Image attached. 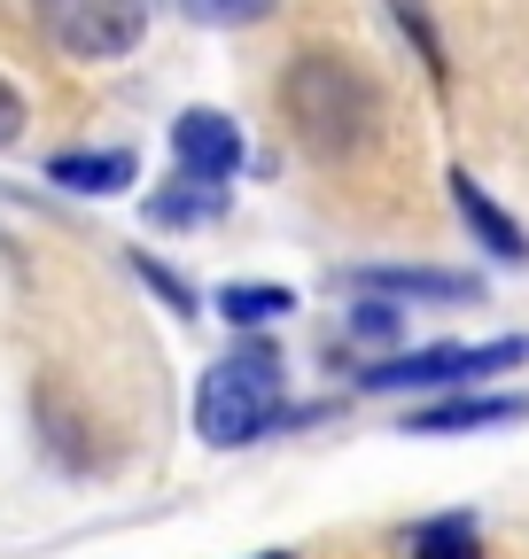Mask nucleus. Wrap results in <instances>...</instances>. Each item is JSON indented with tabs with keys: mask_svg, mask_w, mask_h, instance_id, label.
Segmentation results:
<instances>
[{
	"mask_svg": "<svg viewBox=\"0 0 529 559\" xmlns=\"http://www.w3.org/2000/svg\"><path fill=\"white\" fill-rule=\"evenodd\" d=\"M281 109H289L296 140L311 156H327V164L366 156L381 140V124H389V94L351 55H296L289 79H281Z\"/></svg>",
	"mask_w": 529,
	"mask_h": 559,
	"instance_id": "f257e3e1",
	"label": "nucleus"
},
{
	"mask_svg": "<svg viewBox=\"0 0 529 559\" xmlns=\"http://www.w3.org/2000/svg\"><path fill=\"white\" fill-rule=\"evenodd\" d=\"M273 396H281V358H273V342H249L203 373V389H195V436L211 451H242L273 428Z\"/></svg>",
	"mask_w": 529,
	"mask_h": 559,
	"instance_id": "f03ea898",
	"label": "nucleus"
},
{
	"mask_svg": "<svg viewBox=\"0 0 529 559\" xmlns=\"http://www.w3.org/2000/svg\"><path fill=\"white\" fill-rule=\"evenodd\" d=\"M514 366H529V334H498V342H428V349H397V358H374L366 373H358V389H444V396H459L468 381H483V373H514Z\"/></svg>",
	"mask_w": 529,
	"mask_h": 559,
	"instance_id": "7ed1b4c3",
	"label": "nucleus"
},
{
	"mask_svg": "<svg viewBox=\"0 0 529 559\" xmlns=\"http://www.w3.org/2000/svg\"><path fill=\"white\" fill-rule=\"evenodd\" d=\"M32 16H39L47 47L71 55V62H117L149 32L141 0H32Z\"/></svg>",
	"mask_w": 529,
	"mask_h": 559,
	"instance_id": "20e7f679",
	"label": "nucleus"
},
{
	"mask_svg": "<svg viewBox=\"0 0 529 559\" xmlns=\"http://www.w3.org/2000/svg\"><path fill=\"white\" fill-rule=\"evenodd\" d=\"M172 156H179V179H203V187H226L242 171V124L219 117V109H187L172 124Z\"/></svg>",
	"mask_w": 529,
	"mask_h": 559,
	"instance_id": "39448f33",
	"label": "nucleus"
},
{
	"mask_svg": "<svg viewBox=\"0 0 529 559\" xmlns=\"http://www.w3.org/2000/svg\"><path fill=\"white\" fill-rule=\"evenodd\" d=\"M358 296H421V304H475L483 280L475 272H436V264H351L343 272Z\"/></svg>",
	"mask_w": 529,
	"mask_h": 559,
	"instance_id": "423d86ee",
	"label": "nucleus"
},
{
	"mask_svg": "<svg viewBox=\"0 0 529 559\" xmlns=\"http://www.w3.org/2000/svg\"><path fill=\"white\" fill-rule=\"evenodd\" d=\"M529 404L521 396H444L428 412H405V436H475V428H514Z\"/></svg>",
	"mask_w": 529,
	"mask_h": 559,
	"instance_id": "0eeeda50",
	"label": "nucleus"
},
{
	"mask_svg": "<svg viewBox=\"0 0 529 559\" xmlns=\"http://www.w3.org/2000/svg\"><path fill=\"white\" fill-rule=\"evenodd\" d=\"M444 187H451V210L468 218V234H475V241H483V249H491L498 264H529V234H521V226L506 218V210H498V202H491V194H483V187H475L468 171H451Z\"/></svg>",
	"mask_w": 529,
	"mask_h": 559,
	"instance_id": "6e6552de",
	"label": "nucleus"
},
{
	"mask_svg": "<svg viewBox=\"0 0 529 559\" xmlns=\"http://www.w3.org/2000/svg\"><path fill=\"white\" fill-rule=\"evenodd\" d=\"M132 171H141V164H132L125 148H62V156L47 164V179L71 187V194H125Z\"/></svg>",
	"mask_w": 529,
	"mask_h": 559,
	"instance_id": "1a4fd4ad",
	"label": "nucleus"
},
{
	"mask_svg": "<svg viewBox=\"0 0 529 559\" xmlns=\"http://www.w3.org/2000/svg\"><path fill=\"white\" fill-rule=\"evenodd\" d=\"M149 218H156V226H203V218H226V187L172 179L164 194H149Z\"/></svg>",
	"mask_w": 529,
	"mask_h": 559,
	"instance_id": "9d476101",
	"label": "nucleus"
},
{
	"mask_svg": "<svg viewBox=\"0 0 529 559\" xmlns=\"http://www.w3.org/2000/svg\"><path fill=\"white\" fill-rule=\"evenodd\" d=\"M281 311H296V288H257V280L219 288V319H226V326H273Z\"/></svg>",
	"mask_w": 529,
	"mask_h": 559,
	"instance_id": "9b49d317",
	"label": "nucleus"
},
{
	"mask_svg": "<svg viewBox=\"0 0 529 559\" xmlns=\"http://www.w3.org/2000/svg\"><path fill=\"white\" fill-rule=\"evenodd\" d=\"M413 559H483V544H475V521H468V513H451V521H428V528H421V544H413Z\"/></svg>",
	"mask_w": 529,
	"mask_h": 559,
	"instance_id": "f8f14e48",
	"label": "nucleus"
},
{
	"mask_svg": "<svg viewBox=\"0 0 529 559\" xmlns=\"http://www.w3.org/2000/svg\"><path fill=\"white\" fill-rule=\"evenodd\" d=\"M351 334H358V342H389V358H397V334H405V311H389L381 296H366V304L351 311Z\"/></svg>",
	"mask_w": 529,
	"mask_h": 559,
	"instance_id": "ddd939ff",
	"label": "nucleus"
},
{
	"mask_svg": "<svg viewBox=\"0 0 529 559\" xmlns=\"http://www.w3.org/2000/svg\"><path fill=\"white\" fill-rule=\"evenodd\" d=\"M179 9L195 24H257V16H273V0H179Z\"/></svg>",
	"mask_w": 529,
	"mask_h": 559,
	"instance_id": "4468645a",
	"label": "nucleus"
},
{
	"mask_svg": "<svg viewBox=\"0 0 529 559\" xmlns=\"http://www.w3.org/2000/svg\"><path fill=\"white\" fill-rule=\"evenodd\" d=\"M16 140H24V94L0 79V148H16Z\"/></svg>",
	"mask_w": 529,
	"mask_h": 559,
	"instance_id": "2eb2a0df",
	"label": "nucleus"
},
{
	"mask_svg": "<svg viewBox=\"0 0 529 559\" xmlns=\"http://www.w3.org/2000/svg\"><path fill=\"white\" fill-rule=\"evenodd\" d=\"M264 559H289V551H264Z\"/></svg>",
	"mask_w": 529,
	"mask_h": 559,
	"instance_id": "dca6fc26",
	"label": "nucleus"
}]
</instances>
